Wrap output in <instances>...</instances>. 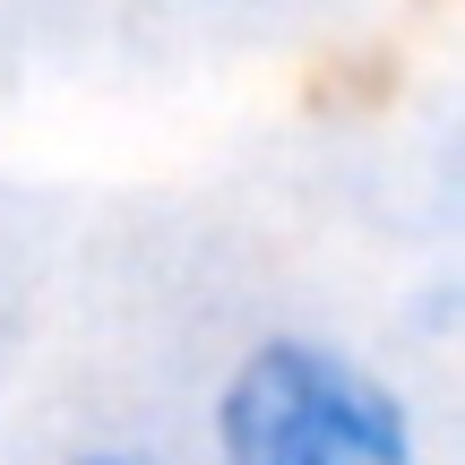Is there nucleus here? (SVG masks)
<instances>
[{"mask_svg": "<svg viewBox=\"0 0 465 465\" xmlns=\"http://www.w3.org/2000/svg\"><path fill=\"white\" fill-rule=\"evenodd\" d=\"M216 465H414V405L328 336H259L207 414Z\"/></svg>", "mask_w": 465, "mask_h": 465, "instance_id": "1", "label": "nucleus"}, {"mask_svg": "<svg viewBox=\"0 0 465 465\" xmlns=\"http://www.w3.org/2000/svg\"><path fill=\"white\" fill-rule=\"evenodd\" d=\"M69 465H155V457H130V449H86V457H69Z\"/></svg>", "mask_w": 465, "mask_h": 465, "instance_id": "2", "label": "nucleus"}]
</instances>
